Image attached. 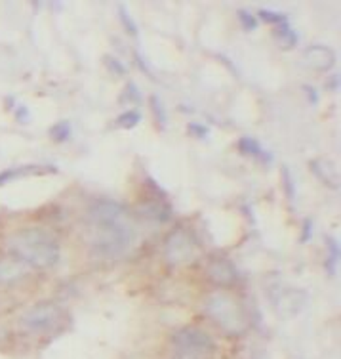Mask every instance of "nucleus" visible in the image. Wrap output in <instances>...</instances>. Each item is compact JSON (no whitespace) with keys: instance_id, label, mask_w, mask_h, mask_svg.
<instances>
[{"instance_id":"f257e3e1","label":"nucleus","mask_w":341,"mask_h":359,"mask_svg":"<svg viewBox=\"0 0 341 359\" xmlns=\"http://www.w3.org/2000/svg\"><path fill=\"white\" fill-rule=\"evenodd\" d=\"M92 224L90 252L97 260H116L132 247L134 231L126 222L123 205L113 201H97L88 210Z\"/></svg>"},{"instance_id":"f03ea898","label":"nucleus","mask_w":341,"mask_h":359,"mask_svg":"<svg viewBox=\"0 0 341 359\" xmlns=\"http://www.w3.org/2000/svg\"><path fill=\"white\" fill-rule=\"evenodd\" d=\"M10 256L21 262L25 268L48 269L60 262L62 247L54 235L39 228H25L15 231L8 239Z\"/></svg>"},{"instance_id":"7ed1b4c3","label":"nucleus","mask_w":341,"mask_h":359,"mask_svg":"<svg viewBox=\"0 0 341 359\" xmlns=\"http://www.w3.org/2000/svg\"><path fill=\"white\" fill-rule=\"evenodd\" d=\"M172 359H211L216 344L206 331L198 327H183L172 334Z\"/></svg>"},{"instance_id":"20e7f679","label":"nucleus","mask_w":341,"mask_h":359,"mask_svg":"<svg viewBox=\"0 0 341 359\" xmlns=\"http://www.w3.org/2000/svg\"><path fill=\"white\" fill-rule=\"evenodd\" d=\"M65 323V311L54 302L34 304L21 316V327L31 334H50L60 331Z\"/></svg>"},{"instance_id":"39448f33","label":"nucleus","mask_w":341,"mask_h":359,"mask_svg":"<svg viewBox=\"0 0 341 359\" xmlns=\"http://www.w3.org/2000/svg\"><path fill=\"white\" fill-rule=\"evenodd\" d=\"M204 310L214 319V323H218L223 331L240 332L244 329V311L229 294H221V292L211 294L206 302Z\"/></svg>"},{"instance_id":"423d86ee","label":"nucleus","mask_w":341,"mask_h":359,"mask_svg":"<svg viewBox=\"0 0 341 359\" xmlns=\"http://www.w3.org/2000/svg\"><path fill=\"white\" fill-rule=\"evenodd\" d=\"M164 252L172 264H185L195 260L198 255V245L189 231L178 229L166 239L164 243Z\"/></svg>"},{"instance_id":"0eeeda50","label":"nucleus","mask_w":341,"mask_h":359,"mask_svg":"<svg viewBox=\"0 0 341 359\" xmlns=\"http://www.w3.org/2000/svg\"><path fill=\"white\" fill-rule=\"evenodd\" d=\"M208 277L218 285H231L237 281V269L225 258H216L208 264Z\"/></svg>"},{"instance_id":"6e6552de","label":"nucleus","mask_w":341,"mask_h":359,"mask_svg":"<svg viewBox=\"0 0 341 359\" xmlns=\"http://www.w3.org/2000/svg\"><path fill=\"white\" fill-rule=\"evenodd\" d=\"M305 62L313 69H330L335 62V54L324 44H314L305 50Z\"/></svg>"},{"instance_id":"1a4fd4ad","label":"nucleus","mask_w":341,"mask_h":359,"mask_svg":"<svg viewBox=\"0 0 341 359\" xmlns=\"http://www.w3.org/2000/svg\"><path fill=\"white\" fill-rule=\"evenodd\" d=\"M23 276H25V266L18 262L15 258L8 256V258L0 260V285L14 283Z\"/></svg>"},{"instance_id":"9d476101","label":"nucleus","mask_w":341,"mask_h":359,"mask_svg":"<svg viewBox=\"0 0 341 359\" xmlns=\"http://www.w3.org/2000/svg\"><path fill=\"white\" fill-rule=\"evenodd\" d=\"M239 149L244 153V155H248V157H252V159L263 163V165L273 163V157L269 155V151H267V149H263V145H261L260 142H256L253 138H248V136H244V138L239 142Z\"/></svg>"},{"instance_id":"9b49d317","label":"nucleus","mask_w":341,"mask_h":359,"mask_svg":"<svg viewBox=\"0 0 341 359\" xmlns=\"http://www.w3.org/2000/svg\"><path fill=\"white\" fill-rule=\"evenodd\" d=\"M300 298H305V294L300 292V290H288V292H284V294L280 297L279 302L280 311L286 313V310H290L288 311V316H295V313L303 308V304H305V302H300Z\"/></svg>"},{"instance_id":"f8f14e48","label":"nucleus","mask_w":341,"mask_h":359,"mask_svg":"<svg viewBox=\"0 0 341 359\" xmlns=\"http://www.w3.org/2000/svg\"><path fill=\"white\" fill-rule=\"evenodd\" d=\"M141 212H144L145 218H151V220H157V222H166L172 218V210L164 205L162 201H153V203H147V205L141 208Z\"/></svg>"},{"instance_id":"ddd939ff","label":"nucleus","mask_w":341,"mask_h":359,"mask_svg":"<svg viewBox=\"0 0 341 359\" xmlns=\"http://www.w3.org/2000/svg\"><path fill=\"white\" fill-rule=\"evenodd\" d=\"M33 172H41L36 166H18V168H8L4 172H0V186L8 184L10 180L18 178V176H25V174H33Z\"/></svg>"},{"instance_id":"4468645a","label":"nucleus","mask_w":341,"mask_h":359,"mask_svg":"<svg viewBox=\"0 0 341 359\" xmlns=\"http://www.w3.org/2000/svg\"><path fill=\"white\" fill-rule=\"evenodd\" d=\"M139 121H141V115H139L136 109H128L124 111L123 115L116 118V125L123 126V128H134Z\"/></svg>"},{"instance_id":"2eb2a0df","label":"nucleus","mask_w":341,"mask_h":359,"mask_svg":"<svg viewBox=\"0 0 341 359\" xmlns=\"http://www.w3.org/2000/svg\"><path fill=\"white\" fill-rule=\"evenodd\" d=\"M50 136L55 142H65V140L71 138V125H69L67 121H62V123H57L50 128Z\"/></svg>"},{"instance_id":"dca6fc26","label":"nucleus","mask_w":341,"mask_h":359,"mask_svg":"<svg viewBox=\"0 0 341 359\" xmlns=\"http://www.w3.org/2000/svg\"><path fill=\"white\" fill-rule=\"evenodd\" d=\"M261 20L269 21V23H274V25H282L286 23V18L282 14H277V12H271V10H260Z\"/></svg>"},{"instance_id":"f3484780","label":"nucleus","mask_w":341,"mask_h":359,"mask_svg":"<svg viewBox=\"0 0 341 359\" xmlns=\"http://www.w3.org/2000/svg\"><path fill=\"white\" fill-rule=\"evenodd\" d=\"M151 105H153V111H155V115H157V121L158 125L162 123V125H166V121H168V117H166V111H164L162 104L158 102V97H151Z\"/></svg>"},{"instance_id":"a211bd4d","label":"nucleus","mask_w":341,"mask_h":359,"mask_svg":"<svg viewBox=\"0 0 341 359\" xmlns=\"http://www.w3.org/2000/svg\"><path fill=\"white\" fill-rule=\"evenodd\" d=\"M328 252H332V255H328V260L334 264V271H335L337 258H340V247H337V241H334V239H328Z\"/></svg>"},{"instance_id":"6ab92c4d","label":"nucleus","mask_w":341,"mask_h":359,"mask_svg":"<svg viewBox=\"0 0 341 359\" xmlns=\"http://www.w3.org/2000/svg\"><path fill=\"white\" fill-rule=\"evenodd\" d=\"M239 20L242 21V25H244L246 31H252V29L256 27V18L248 14V12H244V10L239 12Z\"/></svg>"},{"instance_id":"aec40b11","label":"nucleus","mask_w":341,"mask_h":359,"mask_svg":"<svg viewBox=\"0 0 341 359\" xmlns=\"http://www.w3.org/2000/svg\"><path fill=\"white\" fill-rule=\"evenodd\" d=\"M120 20L124 21V23H126V27H128V33H132V35H137V27L136 25H134V21H132V18L128 14H126V10H124V8H120Z\"/></svg>"}]
</instances>
